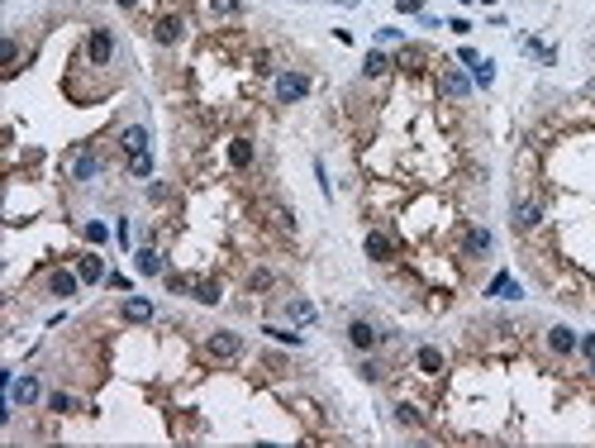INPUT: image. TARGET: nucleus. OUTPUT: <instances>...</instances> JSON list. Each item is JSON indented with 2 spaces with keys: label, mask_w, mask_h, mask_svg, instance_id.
I'll list each match as a JSON object with an SVG mask.
<instances>
[{
  "label": "nucleus",
  "mask_w": 595,
  "mask_h": 448,
  "mask_svg": "<svg viewBox=\"0 0 595 448\" xmlns=\"http://www.w3.org/2000/svg\"><path fill=\"white\" fill-rule=\"evenodd\" d=\"M286 315H291V320H296V325H309V320H319V315H314V306H309V301H291V306H286Z\"/></svg>",
  "instance_id": "obj_22"
},
{
  "label": "nucleus",
  "mask_w": 595,
  "mask_h": 448,
  "mask_svg": "<svg viewBox=\"0 0 595 448\" xmlns=\"http://www.w3.org/2000/svg\"><path fill=\"white\" fill-rule=\"evenodd\" d=\"M77 272H81V282H91V286H96V282H105V277H110V272H105V262H100L96 253H86V258L77 262Z\"/></svg>",
  "instance_id": "obj_18"
},
{
  "label": "nucleus",
  "mask_w": 595,
  "mask_h": 448,
  "mask_svg": "<svg viewBox=\"0 0 595 448\" xmlns=\"http://www.w3.org/2000/svg\"><path fill=\"white\" fill-rule=\"evenodd\" d=\"M309 91H314V77H309V72H296V67H291V72H277V77H272V101H277V105H300Z\"/></svg>",
  "instance_id": "obj_1"
},
{
  "label": "nucleus",
  "mask_w": 595,
  "mask_h": 448,
  "mask_svg": "<svg viewBox=\"0 0 595 448\" xmlns=\"http://www.w3.org/2000/svg\"><path fill=\"white\" fill-rule=\"evenodd\" d=\"M581 353H586V358L595 353V334H586V338H581Z\"/></svg>",
  "instance_id": "obj_36"
},
{
  "label": "nucleus",
  "mask_w": 595,
  "mask_h": 448,
  "mask_svg": "<svg viewBox=\"0 0 595 448\" xmlns=\"http://www.w3.org/2000/svg\"><path fill=\"white\" fill-rule=\"evenodd\" d=\"M419 62H424V53H419V48H405V53H400V67H405V72H414Z\"/></svg>",
  "instance_id": "obj_31"
},
{
  "label": "nucleus",
  "mask_w": 595,
  "mask_h": 448,
  "mask_svg": "<svg viewBox=\"0 0 595 448\" xmlns=\"http://www.w3.org/2000/svg\"><path fill=\"white\" fill-rule=\"evenodd\" d=\"M119 148H124L129 158H134V153H148V129H143V124H129V129L119 134Z\"/></svg>",
  "instance_id": "obj_14"
},
{
  "label": "nucleus",
  "mask_w": 595,
  "mask_h": 448,
  "mask_svg": "<svg viewBox=\"0 0 595 448\" xmlns=\"http://www.w3.org/2000/svg\"><path fill=\"white\" fill-rule=\"evenodd\" d=\"M81 234H86L91 243H105V238H110V229H105V224H100V220H91V224H86V229H81Z\"/></svg>",
  "instance_id": "obj_30"
},
{
  "label": "nucleus",
  "mask_w": 595,
  "mask_h": 448,
  "mask_svg": "<svg viewBox=\"0 0 595 448\" xmlns=\"http://www.w3.org/2000/svg\"><path fill=\"white\" fill-rule=\"evenodd\" d=\"M214 14H243V0H210Z\"/></svg>",
  "instance_id": "obj_29"
},
{
  "label": "nucleus",
  "mask_w": 595,
  "mask_h": 448,
  "mask_svg": "<svg viewBox=\"0 0 595 448\" xmlns=\"http://www.w3.org/2000/svg\"><path fill=\"white\" fill-rule=\"evenodd\" d=\"M491 243H496V238H491V229H481V224H472V229L462 234V248H467L472 258H486V253H491Z\"/></svg>",
  "instance_id": "obj_9"
},
{
  "label": "nucleus",
  "mask_w": 595,
  "mask_h": 448,
  "mask_svg": "<svg viewBox=\"0 0 595 448\" xmlns=\"http://www.w3.org/2000/svg\"><path fill=\"white\" fill-rule=\"evenodd\" d=\"M591 372H595V353H591Z\"/></svg>",
  "instance_id": "obj_39"
},
{
  "label": "nucleus",
  "mask_w": 595,
  "mask_h": 448,
  "mask_svg": "<svg viewBox=\"0 0 595 448\" xmlns=\"http://www.w3.org/2000/svg\"><path fill=\"white\" fill-rule=\"evenodd\" d=\"M143 196H148V206H162V201L172 196V186H167V182H148V191H143Z\"/></svg>",
  "instance_id": "obj_27"
},
{
  "label": "nucleus",
  "mask_w": 595,
  "mask_h": 448,
  "mask_svg": "<svg viewBox=\"0 0 595 448\" xmlns=\"http://www.w3.org/2000/svg\"><path fill=\"white\" fill-rule=\"evenodd\" d=\"M533 224H543V206L538 201H519L514 206V229H533Z\"/></svg>",
  "instance_id": "obj_15"
},
{
  "label": "nucleus",
  "mask_w": 595,
  "mask_h": 448,
  "mask_svg": "<svg viewBox=\"0 0 595 448\" xmlns=\"http://www.w3.org/2000/svg\"><path fill=\"white\" fill-rule=\"evenodd\" d=\"M438 86H443L448 96H457V101H467V96H472V86H477V77H467V72H457V67H448Z\"/></svg>",
  "instance_id": "obj_6"
},
{
  "label": "nucleus",
  "mask_w": 595,
  "mask_h": 448,
  "mask_svg": "<svg viewBox=\"0 0 595 448\" xmlns=\"http://www.w3.org/2000/svg\"><path fill=\"white\" fill-rule=\"evenodd\" d=\"M48 406H53V410H58V415H67V410H72V396H62V391H58V396H53V401H48Z\"/></svg>",
  "instance_id": "obj_34"
},
{
  "label": "nucleus",
  "mask_w": 595,
  "mask_h": 448,
  "mask_svg": "<svg viewBox=\"0 0 595 448\" xmlns=\"http://www.w3.org/2000/svg\"><path fill=\"white\" fill-rule=\"evenodd\" d=\"M577 343H581V338L572 334V329H567V325H553V329H548V348H553V353H557V358H567V353H572V348H577Z\"/></svg>",
  "instance_id": "obj_13"
},
{
  "label": "nucleus",
  "mask_w": 595,
  "mask_h": 448,
  "mask_svg": "<svg viewBox=\"0 0 595 448\" xmlns=\"http://www.w3.org/2000/svg\"><path fill=\"white\" fill-rule=\"evenodd\" d=\"M114 5H124V10H134V5H138V0H114Z\"/></svg>",
  "instance_id": "obj_37"
},
{
  "label": "nucleus",
  "mask_w": 595,
  "mask_h": 448,
  "mask_svg": "<svg viewBox=\"0 0 595 448\" xmlns=\"http://www.w3.org/2000/svg\"><path fill=\"white\" fill-rule=\"evenodd\" d=\"M38 396H43V382L38 377H14V386H10V401L14 406H34Z\"/></svg>",
  "instance_id": "obj_8"
},
{
  "label": "nucleus",
  "mask_w": 595,
  "mask_h": 448,
  "mask_svg": "<svg viewBox=\"0 0 595 448\" xmlns=\"http://www.w3.org/2000/svg\"><path fill=\"white\" fill-rule=\"evenodd\" d=\"M367 258H372V262H391V258H396V238L381 234V229H372V234H367Z\"/></svg>",
  "instance_id": "obj_7"
},
{
  "label": "nucleus",
  "mask_w": 595,
  "mask_h": 448,
  "mask_svg": "<svg viewBox=\"0 0 595 448\" xmlns=\"http://www.w3.org/2000/svg\"><path fill=\"white\" fill-rule=\"evenodd\" d=\"M205 353L219 358V362H233V358L243 353V338L233 334V329H214V334L205 338Z\"/></svg>",
  "instance_id": "obj_2"
},
{
  "label": "nucleus",
  "mask_w": 595,
  "mask_h": 448,
  "mask_svg": "<svg viewBox=\"0 0 595 448\" xmlns=\"http://www.w3.org/2000/svg\"><path fill=\"white\" fill-rule=\"evenodd\" d=\"M272 286H277V272H267V267H257L248 277V291H272Z\"/></svg>",
  "instance_id": "obj_23"
},
{
  "label": "nucleus",
  "mask_w": 595,
  "mask_h": 448,
  "mask_svg": "<svg viewBox=\"0 0 595 448\" xmlns=\"http://www.w3.org/2000/svg\"><path fill=\"white\" fill-rule=\"evenodd\" d=\"M272 220L281 224V234H296V215H291V210H286V206H281V201H277V206H272Z\"/></svg>",
  "instance_id": "obj_25"
},
{
  "label": "nucleus",
  "mask_w": 595,
  "mask_h": 448,
  "mask_svg": "<svg viewBox=\"0 0 595 448\" xmlns=\"http://www.w3.org/2000/svg\"><path fill=\"white\" fill-rule=\"evenodd\" d=\"M396 420L405 425V430H419V425H424V415H419L414 406H396Z\"/></svg>",
  "instance_id": "obj_24"
},
{
  "label": "nucleus",
  "mask_w": 595,
  "mask_h": 448,
  "mask_svg": "<svg viewBox=\"0 0 595 448\" xmlns=\"http://www.w3.org/2000/svg\"><path fill=\"white\" fill-rule=\"evenodd\" d=\"M333 5H353V0H333Z\"/></svg>",
  "instance_id": "obj_38"
},
{
  "label": "nucleus",
  "mask_w": 595,
  "mask_h": 448,
  "mask_svg": "<svg viewBox=\"0 0 595 448\" xmlns=\"http://www.w3.org/2000/svg\"><path fill=\"white\" fill-rule=\"evenodd\" d=\"M414 362H419V372H443V353L438 348H419Z\"/></svg>",
  "instance_id": "obj_20"
},
{
  "label": "nucleus",
  "mask_w": 595,
  "mask_h": 448,
  "mask_svg": "<svg viewBox=\"0 0 595 448\" xmlns=\"http://www.w3.org/2000/svg\"><path fill=\"white\" fill-rule=\"evenodd\" d=\"M191 296H196L200 306H219V282H196Z\"/></svg>",
  "instance_id": "obj_21"
},
{
  "label": "nucleus",
  "mask_w": 595,
  "mask_h": 448,
  "mask_svg": "<svg viewBox=\"0 0 595 448\" xmlns=\"http://www.w3.org/2000/svg\"><path fill=\"white\" fill-rule=\"evenodd\" d=\"M129 172H134V177H148V172H153V153H134V158H129Z\"/></svg>",
  "instance_id": "obj_26"
},
{
  "label": "nucleus",
  "mask_w": 595,
  "mask_h": 448,
  "mask_svg": "<svg viewBox=\"0 0 595 448\" xmlns=\"http://www.w3.org/2000/svg\"><path fill=\"white\" fill-rule=\"evenodd\" d=\"M153 38H157L162 48H177V43L186 38V19H181L177 10H167V14H157V24H153Z\"/></svg>",
  "instance_id": "obj_3"
},
{
  "label": "nucleus",
  "mask_w": 595,
  "mask_h": 448,
  "mask_svg": "<svg viewBox=\"0 0 595 448\" xmlns=\"http://www.w3.org/2000/svg\"><path fill=\"white\" fill-rule=\"evenodd\" d=\"M400 10H405V14H419V10H424V0H400Z\"/></svg>",
  "instance_id": "obj_35"
},
{
  "label": "nucleus",
  "mask_w": 595,
  "mask_h": 448,
  "mask_svg": "<svg viewBox=\"0 0 595 448\" xmlns=\"http://www.w3.org/2000/svg\"><path fill=\"white\" fill-rule=\"evenodd\" d=\"M119 315H124L129 325H148V320H153V301H143V296H129V301L119 306Z\"/></svg>",
  "instance_id": "obj_12"
},
{
  "label": "nucleus",
  "mask_w": 595,
  "mask_h": 448,
  "mask_svg": "<svg viewBox=\"0 0 595 448\" xmlns=\"http://www.w3.org/2000/svg\"><path fill=\"white\" fill-rule=\"evenodd\" d=\"M77 277H81V272H67V267H58V272L48 277V291H53L58 301H67V296H77Z\"/></svg>",
  "instance_id": "obj_11"
},
{
  "label": "nucleus",
  "mask_w": 595,
  "mask_h": 448,
  "mask_svg": "<svg viewBox=\"0 0 595 448\" xmlns=\"http://www.w3.org/2000/svg\"><path fill=\"white\" fill-rule=\"evenodd\" d=\"M110 58H114V34L110 29H91L86 34V62L91 67H110Z\"/></svg>",
  "instance_id": "obj_4"
},
{
  "label": "nucleus",
  "mask_w": 595,
  "mask_h": 448,
  "mask_svg": "<svg viewBox=\"0 0 595 448\" xmlns=\"http://www.w3.org/2000/svg\"><path fill=\"white\" fill-rule=\"evenodd\" d=\"M138 272H143V277H157V272H162V253H157V248H143V253H138Z\"/></svg>",
  "instance_id": "obj_19"
},
{
  "label": "nucleus",
  "mask_w": 595,
  "mask_h": 448,
  "mask_svg": "<svg viewBox=\"0 0 595 448\" xmlns=\"http://www.w3.org/2000/svg\"><path fill=\"white\" fill-rule=\"evenodd\" d=\"M96 172H100V158L91 153V148L72 158V177H77V182H86V177H96Z\"/></svg>",
  "instance_id": "obj_17"
},
{
  "label": "nucleus",
  "mask_w": 595,
  "mask_h": 448,
  "mask_svg": "<svg viewBox=\"0 0 595 448\" xmlns=\"http://www.w3.org/2000/svg\"><path fill=\"white\" fill-rule=\"evenodd\" d=\"M386 72H391V58H386L381 48H372V53L362 58V77H372V82H377V77H386Z\"/></svg>",
  "instance_id": "obj_16"
},
{
  "label": "nucleus",
  "mask_w": 595,
  "mask_h": 448,
  "mask_svg": "<svg viewBox=\"0 0 595 448\" xmlns=\"http://www.w3.org/2000/svg\"><path fill=\"white\" fill-rule=\"evenodd\" d=\"M496 82V62H477V86H491Z\"/></svg>",
  "instance_id": "obj_32"
},
{
  "label": "nucleus",
  "mask_w": 595,
  "mask_h": 448,
  "mask_svg": "<svg viewBox=\"0 0 595 448\" xmlns=\"http://www.w3.org/2000/svg\"><path fill=\"white\" fill-rule=\"evenodd\" d=\"M267 334L277 338V343H291V348H296V343H300V338L291 334V329H277V325H267Z\"/></svg>",
  "instance_id": "obj_33"
},
{
  "label": "nucleus",
  "mask_w": 595,
  "mask_h": 448,
  "mask_svg": "<svg viewBox=\"0 0 595 448\" xmlns=\"http://www.w3.org/2000/svg\"><path fill=\"white\" fill-rule=\"evenodd\" d=\"M348 343H353L357 353H372V348L381 343V329H377L372 320H362V315H357V320H348Z\"/></svg>",
  "instance_id": "obj_5"
},
{
  "label": "nucleus",
  "mask_w": 595,
  "mask_h": 448,
  "mask_svg": "<svg viewBox=\"0 0 595 448\" xmlns=\"http://www.w3.org/2000/svg\"><path fill=\"white\" fill-rule=\"evenodd\" d=\"M491 296H519V286H514V282H509V277L500 272L496 282H491Z\"/></svg>",
  "instance_id": "obj_28"
},
{
  "label": "nucleus",
  "mask_w": 595,
  "mask_h": 448,
  "mask_svg": "<svg viewBox=\"0 0 595 448\" xmlns=\"http://www.w3.org/2000/svg\"><path fill=\"white\" fill-rule=\"evenodd\" d=\"M229 167H238V172H248L253 167V138H229Z\"/></svg>",
  "instance_id": "obj_10"
}]
</instances>
